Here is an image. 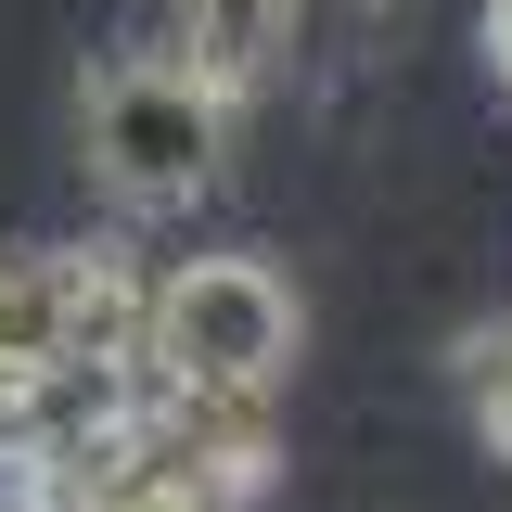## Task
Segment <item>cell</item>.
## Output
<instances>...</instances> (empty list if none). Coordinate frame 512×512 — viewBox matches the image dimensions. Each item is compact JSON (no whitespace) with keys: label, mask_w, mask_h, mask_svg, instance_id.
I'll return each instance as SVG.
<instances>
[{"label":"cell","mask_w":512,"mask_h":512,"mask_svg":"<svg viewBox=\"0 0 512 512\" xmlns=\"http://www.w3.org/2000/svg\"><path fill=\"white\" fill-rule=\"evenodd\" d=\"M77 141H90V180H103L116 218H180L192 192H218V167H231V103L180 52H116L90 77Z\"/></svg>","instance_id":"obj_1"},{"label":"cell","mask_w":512,"mask_h":512,"mask_svg":"<svg viewBox=\"0 0 512 512\" xmlns=\"http://www.w3.org/2000/svg\"><path fill=\"white\" fill-rule=\"evenodd\" d=\"M141 269L128 244H13L0 256V384L52 410L77 372H141Z\"/></svg>","instance_id":"obj_2"},{"label":"cell","mask_w":512,"mask_h":512,"mask_svg":"<svg viewBox=\"0 0 512 512\" xmlns=\"http://www.w3.org/2000/svg\"><path fill=\"white\" fill-rule=\"evenodd\" d=\"M141 372L154 384H231L269 397L295 372V282L269 256H180L141 295Z\"/></svg>","instance_id":"obj_3"},{"label":"cell","mask_w":512,"mask_h":512,"mask_svg":"<svg viewBox=\"0 0 512 512\" xmlns=\"http://www.w3.org/2000/svg\"><path fill=\"white\" fill-rule=\"evenodd\" d=\"M282 52H295V0H180V64L218 103H244Z\"/></svg>","instance_id":"obj_4"},{"label":"cell","mask_w":512,"mask_h":512,"mask_svg":"<svg viewBox=\"0 0 512 512\" xmlns=\"http://www.w3.org/2000/svg\"><path fill=\"white\" fill-rule=\"evenodd\" d=\"M461 410H474V436L512 461V320H487V333H461Z\"/></svg>","instance_id":"obj_5"},{"label":"cell","mask_w":512,"mask_h":512,"mask_svg":"<svg viewBox=\"0 0 512 512\" xmlns=\"http://www.w3.org/2000/svg\"><path fill=\"white\" fill-rule=\"evenodd\" d=\"M26 436H39V397H26V384H0V461H26Z\"/></svg>","instance_id":"obj_6"},{"label":"cell","mask_w":512,"mask_h":512,"mask_svg":"<svg viewBox=\"0 0 512 512\" xmlns=\"http://www.w3.org/2000/svg\"><path fill=\"white\" fill-rule=\"evenodd\" d=\"M487 64H500V90H512V0H487Z\"/></svg>","instance_id":"obj_7"},{"label":"cell","mask_w":512,"mask_h":512,"mask_svg":"<svg viewBox=\"0 0 512 512\" xmlns=\"http://www.w3.org/2000/svg\"><path fill=\"white\" fill-rule=\"evenodd\" d=\"M0 512H13V500H0Z\"/></svg>","instance_id":"obj_8"}]
</instances>
